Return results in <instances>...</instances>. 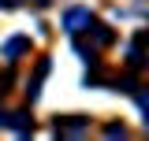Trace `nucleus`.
Here are the masks:
<instances>
[{
  "label": "nucleus",
  "mask_w": 149,
  "mask_h": 141,
  "mask_svg": "<svg viewBox=\"0 0 149 141\" xmlns=\"http://www.w3.org/2000/svg\"><path fill=\"white\" fill-rule=\"evenodd\" d=\"M86 130H90V123H86V119H78V115L67 119V123H56V134H86Z\"/></svg>",
  "instance_id": "nucleus-2"
},
{
  "label": "nucleus",
  "mask_w": 149,
  "mask_h": 141,
  "mask_svg": "<svg viewBox=\"0 0 149 141\" xmlns=\"http://www.w3.org/2000/svg\"><path fill=\"white\" fill-rule=\"evenodd\" d=\"M82 26L90 30V11H86V8H71V11L63 15V30H67V34H78Z\"/></svg>",
  "instance_id": "nucleus-1"
},
{
  "label": "nucleus",
  "mask_w": 149,
  "mask_h": 141,
  "mask_svg": "<svg viewBox=\"0 0 149 141\" xmlns=\"http://www.w3.org/2000/svg\"><path fill=\"white\" fill-rule=\"evenodd\" d=\"M138 104H142V111L149 115V93H138Z\"/></svg>",
  "instance_id": "nucleus-5"
},
{
  "label": "nucleus",
  "mask_w": 149,
  "mask_h": 141,
  "mask_svg": "<svg viewBox=\"0 0 149 141\" xmlns=\"http://www.w3.org/2000/svg\"><path fill=\"white\" fill-rule=\"evenodd\" d=\"M22 48H26V41H22V37H15V41H8V48H4V52H8V56H19Z\"/></svg>",
  "instance_id": "nucleus-4"
},
{
  "label": "nucleus",
  "mask_w": 149,
  "mask_h": 141,
  "mask_svg": "<svg viewBox=\"0 0 149 141\" xmlns=\"http://www.w3.org/2000/svg\"><path fill=\"white\" fill-rule=\"evenodd\" d=\"M8 126H11V130H15V134H30V130H34V123H30V119H26V111H15V115H11V119H8Z\"/></svg>",
  "instance_id": "nucleus-3"
}]
</instances>
